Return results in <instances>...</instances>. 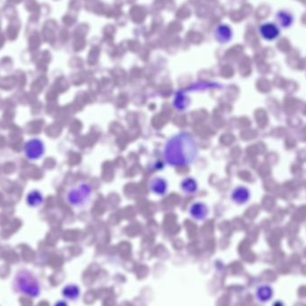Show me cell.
Here are the masks:
<instances>
[{"label": "cell", "instance_id": "obj_1", "mask_svg": "<svg viewBox=\"0 0 306 306\" xmlns=\"http://www.w3.org/2000/svg\"><path fill=\"white\" fill-rule=\"evenodd\" d=\"M198 153V144L193 135L180 133L167 142L164 160L170 166H187L195 161Z\"/></svg>", "mask_w": 306, "mask_h": 306}, {"label": "cell", "instance_id": "obj_2", "mask_svg": "<svg viewBox=\"0 0 306 306\" xmlns=\"http://www.w3.org/2000/svg\"><path fill=\"white\" fill-rule=\"evenodd\" d=\"M15 287L19 292L30 297H37L41 294V285L37 278L29 270H20L15 275Z\"/></svg>", "mask_w": 306, "mask_h": 306}, {"label": "cell", "instance_id": "obj_3", "mask_svg": "<svg viewBox=\"0 0 306 306\" xmlns=\"http://www.w3.org/2000/svg\"><path fill=\"white\" fill-rule=\"evenodd\" d=\"M91 194L90 186L85 183H80L68 191L67 199L73 206H81L88 200Z\"/></svg>", "mask_w": 306, "mask_h": 306}, {"label": "cell", "instance_id": "obj_4", "mask_svg": "<svg viewBox=\"0 0 306 306\" xmlns=\"http://www.w3.org/2000/svg\"><path fill=\"white\" fill-rule=\"evenodd\" d=\"M23 152L25 157L30 161L40 160L45 152L44 142L41 139L32 138L24 143Z\"/></svg>", "mask_w": 306, "mask_h": 306}, {"label": "cell", "instance_id": "obj_5", "mask_svg": "<svg viewBox=\"0 0 306 306\" xmlns=\"http://www.w3.org/2000/svg\"><path fill=\"white\" fill-rule=\"evenodd\" d=\"M259 32L261 37L268 41H275L280 35V26L271 22L262 23L259 28Z\"/></svg>", "mask_w": 306, "mask_h": 306}, {"label": "cell", "instance_id": "obj_6", "mask_svg": "<svg viewBox=\"0 0 306 306\" xmlns=\"http://www.w3.org/2000/svg\"><path fill=\"white\" fill-rule=\"evenodd\" d=\"M251 198V192L249 189L246 187H235L234 190L232 191L231 199L233 202L243 205L249 202Z\"/></svg>", "mask_w": 306, "mask_h": 306}, {"label": "cell", "instance_id": "obj_7", "mask_svg": "<svg viewBox=\"0 0 306 306\" xmlns=\"http://www.w3.org/2000/svg\"><path fill=\"white\" fill-rule=\"evenodd\" d=\"M277 24L284 29H288L291 27L294 23V16L291 13L286 11V10H280L276 15Z\"/></svg>", "mask_w": 306, "mask_h": 306}, {"label": "cell", "instance_id": "obj_8", "mask_svg": "<svg viewBox=\"0 0 306 306\" xmlns=\"http://www.w3.org/2000/svg\"><path fill=\"white\" fill-rule=\"evenodd\" d=\"M189 212H190L191 216L195 220L202 221L208 215V208L202 202H194V204L191 206Z\"/></svg>", "mask_w": 306, "mask_h": 306}, {"label": "cell", "instance_id": "obj_9", "mask_svg": "<svg viewBox=\"0 0 306 306\" xmlns=\"http://www.w3.org/2000/svg\"><path fill=\"white\" fill-rule=\"evenodd\" d=\"M26 202L30 207L38 208L44 202L43 194L39 190L30 191V193L27 194Z\"/></svg>", "mask_w": 306, "mask_h": 306}, {"label": "cell", "instance_id": "obj_10", "mask_svg": "<svg viewBox=\"0 0 306 306\" xmlns=\"http://www.w3.org/2000/svg\"><path fill=\"white\" fill-rule=\"evenodd\" d=\"M273 289L268 285L260 286L256 290V297L260 302H269L272 298Z\"/></svg>", "mask_w": 306, "mask_h": 306}, {"label": "cell", "instance_id": "obj_11", "mask_svg": "<svg viewBox=\"0 0 306 306\" xmlns=\"http://www.w3.org/2000/svg\"><path fill=\"white\" fill-rule=\"evenodd\" d=\"M150 189L153 193L159 194V195H162L167 192L168 185H167L166 180L161 178V177H157V178L153 179L152 182L150 183Z\"/></svg>", "mask_w": 306, "mask_h": 306}, {"label": "cell", "instance_id": "obj_12", "mask_svg": "<svg viewBox=\"0 0 306 306\" xmlns=\"http://www.w3.org/2000/svg\"><path fill=\"white\" fill-rule=\"evenodd\" d=\"M79 295L80 290L78 287L75 285H68L63 289V295L66 298L75 300L78 298Z\"/></svg>", "mask_w": 306, "mask_h": 306}, {"label": "cell", "instance_id": "obj_13", "mask_svg": "<svg viewBox=\"0 0 306 306\" xmlns=\"http://www.w3.org/2000/svg\"><path fill=\"white\" fill-rule=\"evenodd\" d=\"M181 187L185 192L189 193V194L195 193L197 191V183H196V181L193 178H187V179L183 180L181 183Z\"/></svg>", "mask_w": 306, "mask_h": 306}, {"label": "cell", "instance_id": "obj_14", "mask_svg": "<svg viewBox=\"0 0 306 306\" xmlns=\"http://www.w3.org/2000/svg\"><path fill=\"white\" fill-rule=\"evenodd\" d=\"M54 306H68V303L65 302V301H58V302L55 303Z\"/></svg>", "mask_w": 306, "mask_h": 306}]
</instances>
